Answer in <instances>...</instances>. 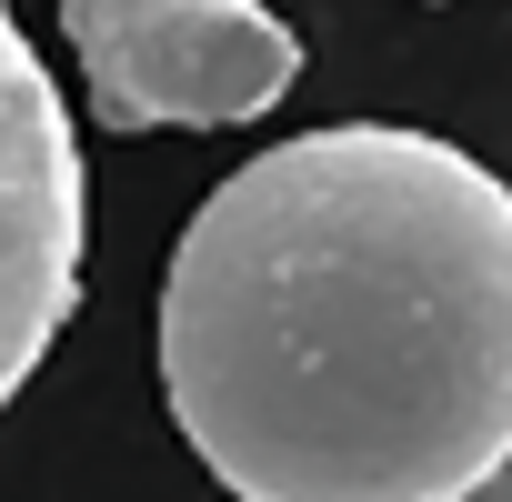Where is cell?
<instances>
[{"label":"cell","mask_w":512,"mask_h":502,"mask_svg":"<svg viewBox=\"0 0 512 502\" xmlns=\"http://www.w3.org/2000/svg\"><path fill=\"white\" fill-rule=\"evenodd\" d=\"M161 392L231 502H462L512 452V181L412 121L241 161L161 272Z\"/></svg>","instance_id":"cell-1"},{"label":"cell","mask_w":512,"mask_h":502,"mask_svg":"<svg viewBox=\"0 0 512 502\" xmlns=\"http://www.w3.org/2000/svg\"><path fill=\"white\" fill-rule=\"evenodd\" d=\"M61 31L111 131H231L302 81V41L262 0H61Z\"/></svg>","instance_id":"cell-2"},{"label":"cell","mask_w":512,"mask_h":502,"mask_svg":"<svg viewBox=\"0 0 512 502\" xmlns=\"http://www.w3.org/2000/svg\"><path fill=\"white\" fill-rule=\"evenodd\" d=\"M81 221L91 191H81L71 101L0 0V412L21 402V382L51 362V342L81 312Z\"/></svg>","instance_id":"cell-3"},{"label":"cell","mask_w":512,"mask_h":502,"mask_svg":"<svg viewBox=\"0 0 512 502\" xmlns=\"http://www.w3.org/2000/svg\"><path fill=\"white\" fill-rule=\"evenodd\" d=\"M462 502H512V452H502V462H492V482H482V492H462Z\"/></svg>","instance_id":"cell-4"}]
</instances>
